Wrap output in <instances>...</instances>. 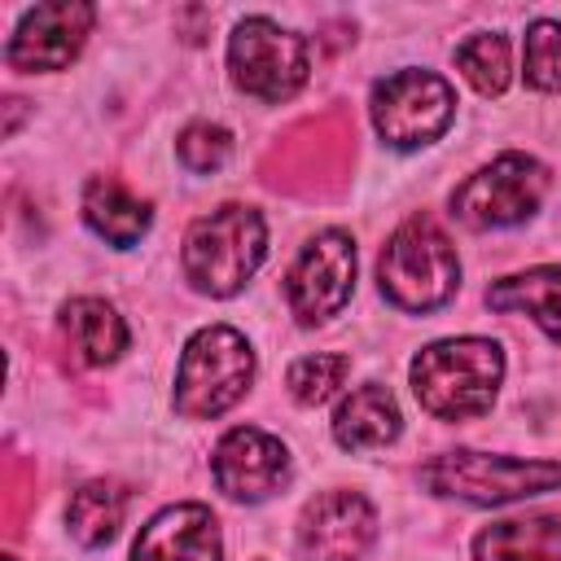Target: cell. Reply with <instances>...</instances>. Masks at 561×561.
I'll list each match as a JSON object with an SVG mask.
<instances>
[{
    "label": "cell",
    "instance_id": "17",
    "mask_svg": "<svg viewBox=\"0 0 561 561\" xmlns=\"http://www.w3.org/2000/svg\"><path fill=\"white\" fill-rule=\"evenodd\" d=\"M83 219H88V228L101 241L127 250V245H136L149 232V219L153 215H149V202H140L131 188H123L110 175H96L83 188Z\"/></svg>",
    "mask_w": 561,
    "mask_h": 561
},
{
    "label": "cell",
    "instance_id": "11",
    "mask_svg": "<svg viewBox=\"0 0 561 561\" xmlns=\"http://www.w3.org/2000/svg\"><path fill=\"white\" fill-rule=\"evenodd\" d=\"M210 473L228 500L259 504L289 486L294 465H289V447L280 438H272L267 430H254V425H237L215 443Z\"/></svg>",
    "mask_w": 561,
    "mask_h": 561
},
{
    "label": "cell",
    "instance_id": "22",
    "mask_svg": "<svg viewBox=\"0 0 561 561\" xmlns=\"http://www.w3.org/2000/svg\"><path fill=\"white\" fill-rule=\"evenodd\" d=\"M526 83L539 92H561V22L539 18L526 26V53H522Z\"/></svg>",
    "mask_w": 561,
    "mask_h": 561
},
{
    "label": "cell",
    "instance_id": "16",
    "mask_svg": "<svg viewBox=\"0 0 561 561\" xmlns=\"http://www.w3.org/2000/svg\"><path fill=\"white\" fill-rule=\"evenodd\" d=\"M61 333L88 368H105L127 351V324L105 298H70L61 307Z\"/></svg>",
    "mask_w": 561,
    "mask_h": 561
},
{
    "label": "cell",
    "instance_id": "12",
    "mask_svg": "<svg viewBox=\"0 0 561 561\" xmlns=\"http://www.w3.org/2000/svg\"><path fill=\"white\" fill-rule=\"evenodd\" d=\"M377 539V508L359 491H324L298 517L302 561H364Z\"/></svg>",
    "mask_w": 561,
    "mask_h": 561
},
{
    "label": "cell",
    "instance_id": "14",
    "mask_svg": "<svg viewBox=\"0 0 561 561\" xmlns=\"http://www.w3.org/2000/svg\"><path fill=\"white\" fill-rule=\"evenodd\" d=\"M399 430H403V412H399L394 394L377 381L355 386L333 412V438L342 451H377V447L394 443Z\"/></svg>",
    "mask_w": 561,
    "mask_h": 561
},
{
    "label": "cell",
    "instance_id": "4",
    "mask_svg": "<svg viewBox=\"0 0 561 561\" xmlns=\"http://www.w3.org/2000/svg\"><path fill=\"white\" fill-rule=\"evenodd\" d=\"M421 482L434 495L465 500V504H513L526 495L561 491V460H522V456H491V451H443L421 469Z\"/></svg>",
    "mask_w": 561,
    "mask_h": 561
},
{
    "label": "cell",
    "instance_id": "3",
    "mask_svg": "<svg viewBox=\"0 0 561 561\" xmlns=\"http://www.w3.org/2000/svg\"><path fill=\"white\" fill-rule=\"evenodd\" d=\"M267 254V228L254 206H219L188 224L184 232V276L197 294L232 298L245 289Z\"/></svg>",
    "mask_w": 561,
    "mask_h": 561
},
{
    "label": "cell",
    "instance_id": "5",
    "mask_svg": "<svg viewBox=\"0 0 561 561\" xmlns=\"http://www.w3.org/2000/svg\"><path fill=\"white\" fill-rule=\"evenodd\" d=\"M250 381H254L250 342L228 324L197 329L184 342V355L175 368V412L184 421H210L228 412L250 390Z\"/></svg>",
    "mask_w": 561,
    "mask_h": 561
},
{
    "label": "cell",
    "instance_id": "24",
    "mask_svg": "<svg viewBox=\"0 0 561 561\" xmlns=\"http://www.w3.org/2000/svg\"><path fill=\"white\" fill-rule=\"evenodd\" d=\"M0 561H18V557H0Z\"/></svg>",
    "mask_w": 561,
    "mask_h": 561
},
{
    "label": "cell",
    "instance_id": "8",
    "mask_svg": "<svg viewBox=\"0 0 561 561\" xmlns=\"http://www.w3.org/2000/svg\"><path fill=\"white\" fill-rule=\"evenodd\" d=\"M548 171L530 153H500L451 193V215L469 228H508L539 210Z\"/></svg>",
    "mask_w": 561,
    "mask_h": 561
},
{
    "label": "cell",
    "instance_id": "21",
    "mask_svg": "<svg viewBox=\"0 0 561 561\" xmlns=\"http://www.w3.org/2000/svg\"><path fill=\"white\" fill-rule=\"evenodd\" d=\"M346 377H351V355H342V351H316V355L294 359V368H289L285 381H289V394L298 403L316 408V403L333 399Z\"/></svg>",
    "mask_w": 561,
    "mask_h": 561
},
{
    "label": "cell",
    "instance_id": "23",
    "mask_svg": "<svg viewBox=\"0 0 561 561\" xmlns=\"http://www.w3.org/2000/svg\"><path fill=\"white\" fill-rule=\"evenodd\" d=\"M175 153H180V162H184L188 171L210 175V171H219V167L228 162L232 136H228L219 123H188V127L180 131V140H175Z\"/></svg>",
    "mask_w": 561,
    "mask_h": 561
},
{
    "label": "cell",
    "instance_id": "15",
    "mask_svg": "<svg viewBox=\"0 0 561 561\" xmlns=\"http://www.w3.org/2000/svg\"><path fill=\"white\" fill-rule=\"evenodd\" d=\"M473 561H561V517L530 513L478 530Z\"/></svg>",
    "mask_w": 561,
    "mask_h": 561
},
{
    "label": "cell",
    "instance_id": "2",
    "mask_svg": "<svg viewBox=\"0 0 561 561\" xmlns=\"http://www.w3.org/2000/svg\"><path fill=\"white\" fill-rule=\"evenodd\" d=\"M377 285L386 302L399 311H412V316L438 311L443 302L456 298V285H460V259L451 237L430 215H412L381 245Z\"/></svg>",
    "mask_w": 561,
    "mask_h": 561
},
{
    "label": "cell",
    "instance_id": "10",
    "mask_svg": "<svg viewBox=\"0 0 561 561\" xmlns=\"http://www.w3.org/2000/svg\"><path fill=\"white\" fill-rule=\"evenodd\" d=\"M96 22V9L83 4V0H48V4H35L22 13L18 31L9 35L4 44V61L22 75H35V70H66L88 31Z\"/></svg>",
    "mask_w": 561,
    "mask_h": 561
},
{
    "label": "cell",
    "instance_id": "9",
    "mask_svg": "<svg viewBox=\"0 0 561 561\" xmlns=\"http://www.w3.org/2000/svg\"><path fill=\"white\" fill-rule=\"evenodd\" d=\"M351 289H355V241L342 228L316 232L298 250V259L285 276V302L298 324L333 320L351 302Z\"/></svg>",
    "mask_w": 561,
    "mask_h": 561
},
{
    "label": "cell",
    "instance_id": "13",
    "mask_svg": "<svg viewBox=\"0 0 561 561\" xmlns=\"http://www.w3.org/2000/svg\"><path fill=\"white\" fill-rule=\"evenodd\" d=\"M219 557H224V539L206 504H171L153 513L131 543V561H219Z\"/></svg>",
    "mask_w": 561,
    "mask_h": 561
},
{
    "label": "cell",
    "instance_id": "19",
    "mask_svg": "<svg viewBox=\"0 0 561 561\" xmlns=\"http://www.w3.org/2000/svg\"><path fill=\"white\" fill-rule=\"evenodd\" d=\"M127 500L131 491L123 482H110V478H96V482H83L70 504H66V526L70 535L83 543V548H101L118 535L123 517H127Z\"/></svg>",
    "mask_w": 561,
    "mask_h": 561
},
{
    "label": "cell",
    "instance_id": "6",
    "mask_svg": "<svg viewBox=\"0 0 561 561\" xmlns=\"http://www.w3.org/2000/svg\"><path fill=\"white\" fill-rule=\"evenodd\" d=\"M456 118V88L434 70H394L373 83V127L390 149H421Z\"/></svg>",
    "mask_w": 561,
    "mask_h": 561
},
{
    "label": "cell",
    "instance_id": "1",
    "mask_svg": "<svg viewBox=\"0 0 561 561\" xmlns=\"http://www.w3.org/2000/svg\"><path fill=\"white\" fill-rule=\"evenodd\" d=\"M500 377L504 351L491 337H443L412 359V394L438 421H469L491 412Z\"/></svg>",
    "mask_w": 561,
    "mask_h": 561
},
{
    "label": "cell",
    "instance_id": "7",
    "mask_svg": "<svg viewBox=\"0 0 561 561\" xmlns=\"http://www.w3.org/2000/svg\"><path fill=\"white\" fill-rule=\"evenodd\" d=\"M228 70L245 96L276 105V101H289L307 83L311 61H307L302 35L276 26L272 18H245L237 22L228 39Z\"/></svg>",
    "mask_w": 561,
    "mask_h": 561
},
{
    "label": "cell",
    "instance_id": "18",
    "mask_svg": "<svg viewBox=\"0 0 561 561\" xmlns=\"http://www.w3.org/2000/svg\"><path fill=\"white\" fill-rule=\"evenodd\" d=\"M486 307L495 311H526L548 337L561 342V263H543L517 276H504L486 289Z\"/></svg>",
    "mask_w": 561,
    "mask_h": 561
},
{
    "label": "cell",
    "instance_id": "20",
    "mask_svg": "<svg viewBox=\"0 0 561 561\" xmlns=\"http://www.w3.org/2000/svg\"><path fill=\"white\" fill-rule=\"evenodd\" d=\"M456 66L460 75L482 92V96H500L508 88V39L500 31H482V35H469L460 48H456Z\"/></svg>",
    "mask_w": 561,
    "mask_h": 561
}]
</instances>
